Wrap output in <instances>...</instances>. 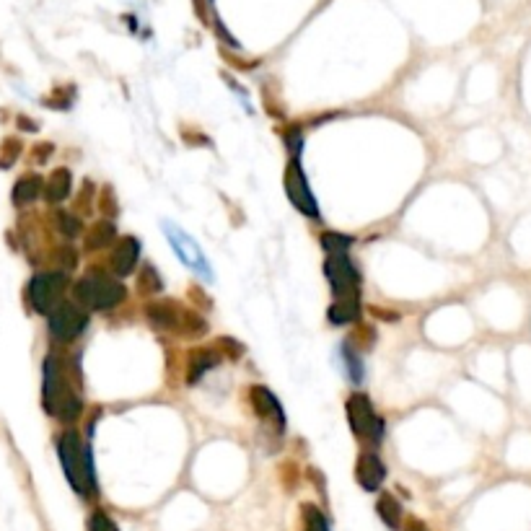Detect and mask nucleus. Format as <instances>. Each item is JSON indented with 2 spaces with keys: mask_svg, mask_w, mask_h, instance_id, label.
Returning a JSON list of instances; mask_svg holds the SVG:
<instances>
[{
  "mask_svg": "<svg viewBox=\"0 0 531 531\" xmlns=\"http://www.w3.org/2000/svg\"><path fill=\"white\" fill-rule=\"evenodd\" d=\"M60 228H63L65 234L68 236H73V234H78V231H81V223L76 221V218H70V215H60Z\"/></svg>",
  "mask_w": 531,
  "mask_h": 531,
  "instance_id": "b1692460",
  "label": "nucleus"
},
{
  "mask_svg": "<svg viewBox=\"0 0 531 531\" xmlns=\"http://www.w3.org/2000/svg\"><path fill=\"white\" fill-rule=\"evenodd\" d=\"M195 3H197V11H200V13H203V8L213 6V0H195Z\"/></svg>",
  "mask_w": 531,
  "mask_h": 531,
  "instance_id": "393cba45",
  "label": "nucleus"
},
{
  "mask_svg": "<svg viewBox=\"0 0 531 531\" xmlns=\"http://www.w3.org/2000/svg\"><path fill=\"white\" fill-rule=\"evenodd\" d=\"M285 143L291 146L293 159H301V148H304V140H301V133H298V130H291V133L285 135Z\"/></svg>",
  "mask_w": 531,
  "mask_h": 531,
  "instance_id": "4be33fe9",
  "label": "nucleus"
},
{
  "mask_svg": "<svg viewBox=\"0 0 531 531\" xmlns=\"http://www.w3.org/2000/svg\"><path fill=\"white\" fill-rule=\"evenodd\" d=\"M65 293V278L60 272H42L29 285V296L39 314H50L60 306V298Z\"/></svg>",
  "mask_w": 531,
  "mask_h": 531,
  "instance_id": "6e6552de",
  "label": "nucleus"
},
{
  "mask_svg": "<svg viewBox=\"0 0 531 531\" xmlns=\"http://www.w3.org/2000/svg\"><path fill=\"white\" fill-rule=\"evenodd\" d=\"M47 317H50V335L60 342L76 340L89 327V314L76 304H60Z\"/></svg>",
  "mask_w": 531,
  "mask_h": 531,
  "instance_id": "0eeeda50",
  "label": "nucleus"
},
{
  "mask_svg": "<svg viewBox=\"0 0 531 531\" xmlns=\"http://www.w3.org/2000/svg\"><path fill=\"white\" fill-rule=\"evenodd\" d=\"M164 231H166V239H169L171 249H174V254H177L179 260L190 267L192 272H197L200 278L213 280V270H210V262H208V257H205L203 249H200V244H197V241L192 239L184 228L174 226V223H166Z\"/></svg>",
  "mask_w": 531,
  "mask_h": 531,
  "instance_id": "20e7f679",
  "label": "nucleus"
},
{
  "mask_svg": "<svg viewBox=\"0 0 531 531\" xmlns=\"http://www.w3.org/2000/svg\"><path fill=\"white\" fill-rule=\"evenodd\" d=\"M324 275L332 283V293L337 298H358L361 291V272L353 265V260L348 257V252L342 254H329L324 262Z\"/></svg>",
  "mask_w": 531,
  "mask_h": 531,
  "instance_id": "39448f33",
  "label": "nucleus"
},
{
  "mask_svg": "<svg viewBox=\"0 0 531 531\" xmlns=\"http://www.w3.org/2000/svg\"><path fill=\"white\" fill-rule=\"evenodd\" d=\"M140 283L146 285L148 291H159L161 280L153 275V267H146V275H140Z\"/></svg>",
  "mask_w": 531,
  "mask_h": 531,
  "instance_id": "5701e85b",
  "label": "nucleus"
},
{
  "mask_svg": "<svg viewBox=\"0 0 531 531\" xmlns=\"http://www.w3.org/2000/svg\"><path fill=\"white\" fill-rule=\"evenodd\" d=\"M215 363H218V355H213V353H203V355H197L195 361H192V371H190V381L192 384H195L197 379H200V376H205V373L210 371V368L215 366Z\"/></svg>",
  "mask_w": 531,
  "mask_h": 531,
  "instance_id": "a211bd4d",
  "label": "nucleus"
},
{
  "mask_svg": "<svg viewBox=\"0 0 531 531\" xmlns=\"http://www.w3.org/2000/svg\"><path fill=\"white\" fill-rule=\"evenodd\" d=\"M252 402L257 405V410H260L262 418H267L272 425H275V433H283L285 430V412H283V407H280L278 397H275L270 389H265V386H254Z\"/></svg>",
  "mask_w": 531,
  "mask_h": 531,
  "instance_id": "9d476101",
  "label": "nucleus"
},
{
  "mask_svg": "<svg viewBox=\"0 0 531 531\" xmlns=\"http://www.w3.org/2000/svg\"><path fill=\"white\" fill-rule=\"evenodd\" d=\"M39 195H42V179L39 177H24L16 184V190H13V200L19 205L32 203Z\"/></svg>",
  "mask_w": 531,
  "mask_h": 531,
  "instance_id": "4468645a",
  "label": "nucleus"
},
{
  "mask_svg": "<svg viewBox=\"0 0 531 531\" xmlns=\"http://www.w3.org/2000/svg\"><path fill=\"white\" fill-rule=\"evenodd\" d=\"M407 531H428V529H425V526L420 524V521H412V524H410V529H407Z\"/></svg>",
  "mask_w": 531,
  "mask_h": 531,
  "instance_id": "a878e982",
  "label": "nucleus"
},
{
  "mask_svg": "<svg viewBox=\"0 0 531 531\" xmlns=\"http://www.w3.org/2000/svg\"><path fill=\"white\" fill-rule=\"evenodd\" d=\"M350 244H353V239H350V236H342V234H324L322 236V247L327 249L329 254L348 252Z\"/></svg>",
  "mask_w": 531,
  "mask_h": 531,
  "instance_id": "6ab92c4d",
  "label": "nucleus"
},
{
  "mask_svg": "<svg viewBox=\"0 0 531 531\" xmlns=\"http://www.w3.org/2000/svg\"><path fill=\"white\" fill-rule=\"evenodd\" d=\"M285 192H288V200L293 203V208L298 213H304L306 218H319V205L317 197L311 195L309 190V179H306L304 169H301V161L293 159L291 166L285 169Z\"/></svg>",
  "mask_w": 531,
  "mask_h": 531,
  "instance_id": "423d86ee",
  "label": "nucleus"
},
{
  "mask_svg": "<svg viewBox=\"0 0 531 531\" xmlns=\"http://www.w3.org/2000/svg\"><path fill=\"white\" fill-rule=\"evenodd\" d=\"M342 361H345V373H348V379L355 381V384H361L363 381V358L353 350V345H342Z\"/></svg>",
  "mask_w": 531,
  "mask_h": 531,
  "instance_id": "dca6fc26",
  "label": "nucleus"
},
{
  "mask_svg": "<svg viewBox=\"0 0 531 531\" xmlns=\"http://www.w3.org/2000/svg\"><path fill=\"white\" fill-rule=\"evenodd\" d=\"M345 410H348V423L350 428H353L355 436L368 438V441L373 443H381V438H384V420L376 415L373 402L366 397V394L355 392L353 397L348 399Z\"/></svg>",
  "mask_w": 531,
  "mask_h": 531,
  "instance_id": "7ed1b4c3",
  "label": "nucleus"
},
{
  "mask_svg": "<svg viewBox=\"0 0 531 531\" xmlns=\"http://www.w3.org/2000/svg\"><path fill=\"white\" fill-rule=\"evenodd\" d=\"M361 314V306H358V298H337L335 304L329 306V322L332 324H350L358 319Z\"/></svg>",
  "mask_w": 531,
  "mask_h": 531,
  "instance_id": "f8f14e48",
  "label": "nucleus"
},
{
  "mask_svg": "<svg viewBox=\"0 0 531 531\" xmlns=\"http://www.w3.org/2000/svg\"><path fill=\"white\" fill-rule=\"evenodd\" d=\"M57 456H60V464H63V472L68 477L70 487L76 490L81 498H91L96 495V472H94V456L91 449L81 441L76 430H68L57 441Z\"/></svg>",
  "mask_w": 531,
  "mask_h": 531,
  "instance_id": "f257e3e1",
  "label": "nucleus"
},
{
  "mask_svg": "<svg viewBox=\"0 0 531 531\" xmlns=\"http://www.w3.org/2000/svg\"><path fill=\"white\" fill-rule=\"evenodd\" d=\"M376 511H379L381 521H384L389 529L397 531L399 526H402V503H399L394 495H389V493L381 495L379 503H376Z\"/></svg>",
  "mask_w": 531,
  "mask_h": 531,
  "instance_id": "ddd939ff",
  "label": "nucleus"
},
{
  "mask_svg": "<svg viewBox=\"0 0 531 531\" xmlns=\"http://www.w3.org/2000/svg\"><path fill=\"white\" fill-rule=\"evenodd\" d=\"M355 477H358V485H361L366 493H376L386 480L384 462H381L373 451H368V454L361 456L358 469H355Z\"/></svg>",
  "mask_w": 531,
  "mask_h": 531,
  "instance_id": "1a4fd4ad",
  "label": "nucleus"
},
{
  "mask_svg": "<svg viewBox=\"0 0 531 531\" xmlns=\"http://www.w3.org/2000/svg\"><path fill=\"white\" fill-rule=\"evenodd\" d=\"M89 531H120L117 524L112 521V516H107L104 511H94L89 519Z\"/></svg>",
  "mask_w": 531,
  "mask_h": 531,
  "instance_id": "412c9836",
  "label": "nucleus"
},
{
  "mask_svg": "<svg viewBox=\"0 0 531 531\" xmlns=\"http://www.w3.org/2000/svg\"><path fill=\"white\" fill-rule=\"evenodd\" d=\"M304 531H329V521L319 508H304Z\"/></svg>",
  "mask_w": 531,
  "mask_h": 531,
  "instance_id": "f3484780",
  "label": "nucleus"
},
{
  "mask_svg": "<svg viewBox=\"0 0 531 531\" xmlns=\"http://www.w3.org/2000/svg\"><path fill=\"white\" fill-rule=\"evenodd\" d=\"M78 298V306H89V309H112L125 298V285L120 283L112 275H104V272H94L89 278H83L81 283L73 288Z\"/></svg>",
  "mask_w": 531,
  "mask_h": 531,
  "instance_id": "f03ea898",
  "label": "nucleus"
},
{
  "mask_svg": "<svg viewBox=\"0 0 531 531\" xmlns=\"http://www.w3.org/2000/svg\"><path fill=\"white\" fill-rule=\"evenodd\" d=\"M138 257H140V241L133 239V236L122 239L112 254L114 272H117L120 278L122 275H130V272L135 270V265H138Z\"/></svg>",
  "mask_w": 531,
  "mask_h": 531,
  "instance_id": "9b49d317",
  "label": "nucleus"
},
{
  "mask_svg": "<svg viewBox=\"0 0 531 531\" xmlns=\"http://www.w3.org/2000/svg\"><path fill=\"white\" fill-rule=\"evenodd\" d=\"M70 192V174L65 169L55 171L50 179V184H47V200L50 203H60V200H65Z\"/></svg>",
  "mask_w": 531,
  "mask_h": 531,
  "instance_id": "2eb2a0df",
  "label": "nucleus"
},
{
  "mask_svg": "<svg viewBox=\"0 0 531 531\" xmlns=\"http://www.w3.org/2000/svg\"><path fill=\"white\" fill-rule=\"evenodd\" d=\"M114 239V226L112 223H99V226L94 228V234H91L89 239V247L96 249V247H107L109 241Z\"/></svg>",
  "mask_w": 531,
  "mask_h": 531,
  "instance_id": "aec40b11",
  "label": "nucleus"
}]
</instances>
